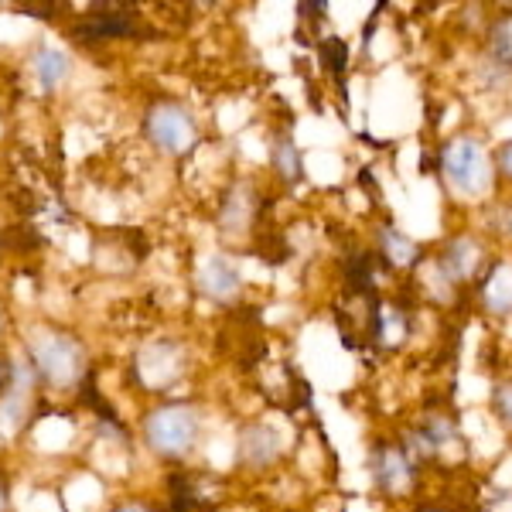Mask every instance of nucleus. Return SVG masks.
Listing matches in <instances>:
<instances>
[{
  "label": "nucleus",
  "mask_w": 512,
  "mask_h": 512,
  "mask_svg": "<svg viewBox=\"0 0 512 512\" xmlns=\"http://www.w3.org/2000/svg\"><path fill=\"white\" fill-rule=\"evenodd\" d=\"M4 390H7V366L0 362V393H4Z\"/></svg>",
  "instance_id": "412c9836"
},
{
  "label": "nucleus",
  "mask_w": 512,
  "mask_h": 512,
  "mask_svg": "<svg viewBox=\"0 0 512 512\" xmlns=\"http://www.w3.org/2000/svg\"><path fill=\"white\" fill-rule=\"evenodd\" d=\"M35 69H38L41 86L55 89L65 76H69V59H65L62 52H55V48H41V52L35 55Z\"/></svg>",
  "instance_id": "ddd939ff"
},
{
  "label": "nucleus",
  "mask_w": 512,
  "mask_h": 512,
  "mask_svg": "<svg viewBox=\"0 0 512 512\" xmlns=\"http://www.w3.org/2000/svg\"><path fill=\"white\" fill-rule=\"evenodd\" d=\"M495 164H499V171L512 181V140L509 144H502L499 147V154H495Z\"/></svg>",
  "instance_id": "6ab92c4d"
},
{
  "label": "nucleus",
  "mask_w": 512,
  "mask_h": 512,
  "mask_svg": "<svg viewBox=\"0 0 512 512\" xmlns=\"http://www.w3.org/2000/svg\"><path fill=\"white\" fill-rule=\"evenodd\" d=\"M147 137L154 140V144L161 147V151L168 154H185L188 147L195 144L198 130H195V120L188 117L185 106L178 103H158L147 110Z\"/></svg>",
  "instance_id": "20e7f679"
},
{
  "label": "nucleus",
  "mask_w": 512,
  "mask_h": 512,
  "mask_svg": "<svg viewBox=\"0 0 512 512\" xmlns=\"http://www.w3.org/2000/svg\"><path fill=\"white\" fill-rule=\"evenodd\" d=\"M82 41H93V38H123L130 35V21L120 18V14H89L86 21L76 24L72 31Z\"/></svg>",
  "instance_id": "f8f14e48"
},
{
  "label": "nucleus",
  "mask_w": 512,
  "mask_h": 512,
  "mask_svg": "<svg viewBox=\"0 0 512 512\" xmlns=\"http://www.w3.org/2000/svg\"><path fill=\"white\" fill-rule=\"evenodd\" d=\"M379 256H383L386 263H393V267H414V263L420 260L414 239H407L403 233H396L393 226L379 229Z\"/></svg>",
  "instance_id": "9b49d317"
},
{
  "label": "nucleus",
  "mask_w": 512,
  "mask_h": 512,
  "mask_svg": "<svg viewBox=\"0 0 512 512\" xmlns=\"http://www.w3.org/2000/svg\"><path fill=\"white\" fill-rule=\"evenodd\" d=\"M270 154H274V168L280 171V175L291 178V181L301 178V154H297L291 134H280L274 140V151H270Z\"/></svg>",
  "instance_id": "4468645a"
},
{
  "label": "nucleus",
  "mask_w": 512,
  "mask_h": 512,
  "mask_svg": "<svg viewBox=\"0 0 512 512\" xmlns=\"http://www.w3.org/2000/svg\"><path fill=\"white\" fill-rule=\"evenodd\" d=\"M373 478L386 495H400L414 485V472H410V454L393 448V444H379L373 451Z\"/></svg>",
  "instance_id": "39448f33"
},
{
  "label": "nucleus",
  "mask_w": 512,
  "mask_h": 512,
  "mask_svg": "<svg viewBox=\"0 0 512 512\" xmlns=\"http://www.w3.org/2000/svg\"><path fill=\"white\" fill-rule=\"evenodd\" d=\"M31 352H35L38 376L45 379L48 386H55V390H69V386H76L82 379L86 362H82V349L72 338H65L59 332H45L35 338Z\"/></svg>",
  "instance_id": "f03ea898"
},
{
  "label": "nucleus",
  "mask_w": 512,
  "mask_h": 512,
  "mask_svg": "<svg viewBox=\"0 0 512 512\" xmlns=\"http://www.w3.org/2000/svg\"><path fill=\"white\" fill-rule=\"evenodd\" d=\"M198 287H202L212 301L226 304V301H236L243 280H239V270H236L233 260H226V256H212V260L202 267V274H198Z\"/></svg>",
  "instance_id": "0eeeda50"
},
{
  "label": "nucleus",
  "mask_w": 512,
  "mask_h": 512,
  "mask_svg": "<svg viewBox=\"0 0 512 512\" xmlns=\"http://www.w3.org/2000/svg\"><path fill=\"white\" fill-rule=\"evenodd\" d=\"M321 55L328 59V69L335 72V79L342 82V62H345V45L338 38H328L325 45H321Z\"/></svg>",
  "instance_id": "f3484780"
},
{
  "label": "nucleus",
  "mask_w": 512,
  "mask_h": 512,
  "mask_svg": "<svg viewBox=\"0 0 512 512\" xmlns=\"http://www.w3.org/2000/svg\"><path fill=\"white\" fill-rule=\"evenodd\" d=\"M482 304L492 315H512V263H499L482 284Z\"/></svg>",
  "instance_id": "1a4fd4ad"
},
{
  "label": "nucleus",
  "mask_w": 512,
  "mask_h": 512,
  "mask_svg": "<svg viewBox=\"0 0 512 512\" xmlns=\"http://www.w3.org/2000/svg\"><path fill=\"white\" fill-rule=\"evenodd\" d=\"M0 509H7V485H4V478H0Z\"/></svg>",
  "instance_id": "aec40b11"
},
{
  "label": "nucleus",
  "mask_w": 512,
  "mask_h": 512,
  "mask_svg": "<svg viewBox=\"0 0 512 512\" xmlns=\"http://www.w3.org/2000/svg\"><path fill=\"white\" fill-rule=\"evenodd\" d=\"M495 414L502 417V424L512 427V383H502L495 390Z\"/></svg>",
  "instance_id": "a211bd4d"
},
{
  "label": "nucleus",
  "mask_w": 512,
  "mask_h": 512,
  "mask_svg": "<svg viewBox=\"0 0 512 512\" xmlns=\"http://www.w3.org/2000/svg\"><path fill=\"white\" fill-rule=\"evenodd\" d=\"M427 434H431V441L437 444V448H448V444L454 441V424L448 417H427V427H424Z\"/></svg>",
  "instance_id": "dca6fc26"
},
{
  "label": "nucleus",
  "mask_w": 512,
  "mask_h": 512,
  "mask_svg": "<svg viewBox=\"0 0 512 512\" xmlns=\"http://www.w3.org/2000/svg\"><path fill=\"white\" fill-rule=\"evenodd\" d=\"M489 48H492V59L499 65L512 69V18H502L499 24L492 28V38H489Z\"/></svg>",
  "instance_id": "2eb2a0df"
},
{
  "label": "nucleus",
  "mask_w": 512,
  "mask_h": 512,
  "mask_svg": "<svg viewBox=\"0 0 512 512\" xmlns=\"http://www.w3.org/2000/svg\"><path fill=\"white\" fill-rule=\"evenodd\" d=\"M441 178L451 195L475 202L492 188V158L475 137H454L441 151Z\"/></svg>",
  "instance_id": "f257e3e1"
},
{
  "label": "nucleus",
  "mask_w": 512,
  "mask_h": 512,
  "mask_svg": "<svg viewBox=\"0 0 512 512\" xmlns=\"http://www.w3.org/2000/svg\"><path fill=\"white\" fill-rule=\"evenodd\" d=\"M147 444L164 458H181L198 441V414L192 407H161L144 424Z\"/></svg>",
  "instance_id": "7ed1b4c3"
},
{
  "label": "nucleus",
  "mask_w": 512,
  "mask_h": 512,
  "mask_svg": "<svg viewBox=\"0 0 512 512\" xmlns=\"http://www.w3.org/2000/svg\"><path fill=\"white\" fill-rule=\"evenodd\" d=\"M410 332V318L403 315V308L396 304H383V308L373 311V335L383 345H400Z\"/></svg>",
  "instance_id": "9d476101"
},
{
  "label": "nucleus",
  "mask_w": 512,
  "mask_h": 512,
  "mask_svg": "<svg viewBox=\"0 0 512 512\" xmlns=\"http://www.w3.org/2000/svg\"><path fill=\"white\" fill-rule=\"evenodd\" d=\"M277 454H280V444H277V434L270 431V427L256 424V427H246V431L239 434V458H243L246 465L263 468V465H270Z\"/></svg>",
  "instance_id": "6e6552de"
},
{
  "label": "nucleus",
  "mask_w": 512,
  "mask_h": 512,
  "mask_svg": "<svg viewBox=\"0 0 512 512\" xmlns=\"http://www.w3.org/2000/svg\"><path fill=\"white\" fill-rule=\"evenodd\" d=\"M478 263H482V246H478L472 236H458L444 246L437 267L444 270V277H448L451 284H465L468 277H475Z\"/></svg>",
  "instance_id": "423d86ee"
}]
</instances>
